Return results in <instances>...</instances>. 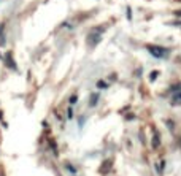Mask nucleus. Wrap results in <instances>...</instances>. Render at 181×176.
<instances>
[{
  "mask_svg": "<svg viewBox=\"0 0 181 176\" xmlns=\"http://www.w3.org/2000/svg\"><path fill=\"white\" fill-rule=\"evenodd\" d=\"M148 51L153 54V57H156V59H164V57L169 54V49L162 48V46H148Z\"/></svg>",
  "mask_w": 181,
  "mask_h": 176,
  "instance_id": "1",
  "label": "nucleus"
},
{
  "mask_svg": "<svg viewBox=\"0 0 181 176\" xmlns=\"http://www.w3.org/2000/svg\"><path fill=\"white\" fill-rule=\"evenodd\" d=\"M159 143H160V138H159V133L156 132V133H154V137H153V148H154V149L159 146Z\"/></svg>",
  "mask_w": 181,
  "mask_h": 176,
  "instance_id": "2",
  "label": "nucleus"
},
{
  "mask_svg": "<svg viewBox=\"0 0 181 176\" xmlns=\"http://www.w3.org/2000/svg\"><path fill=\"white\" fill-rule=\"evenodd\" d=\"M172 103H173V105L181 103V92H176L175 95H172Z\"/></svg>",
  "mask_w": 181,
  "mask_h": 176,
  "instance_id": "3",
  "label": "nucleus"
},
{
  "mask_svg": "<svg viewBox=\"0 0 181 176\" xmlns=\"http://www.w3.org/2000/svg\"><path fill=\"white\" fill-rule=\"evenodd\" d=\"M97 100H99V94H92V95H91V100H89V105L94 106V105L97 103Z\"/></svg>",
  "mask_w": 181,
  "mask_h": 176,
  "instance_id": "4",
  "label": "nucleus"
},
{
  "mask_svg": "<svg viewBox=\"0 0 181 176\" xmlns=\"http://www.w3.org/2000/svg\"><path fill=\"white\" fill-rule=\"evenodd\" d=\"M65 168H67V170H68V171H70V173H72V175H75V173H76V171H75V168H73V167H72V165H70V164H67V165H65Z\"/></svg>",
  "mask_w": 181,
  "mask_h": 176,
  "instance_id": "5",
  "label": "nucleus"
},
{
  "mask_svg": "<svg viewBox=\"0 0 181 176\" xmlns=\"http://www.w3.org/2000/svg\"><path fill=\"white\" fill-rule=\"evenodd\" d=\"M99 87L100 89H105V87H108V84H106L105 81H99Z\"/></svg>",
  "mask_w": 181,
  "mask_h": 176,
  "instance_id": "6",
  "label": "nucleus"
},
{
  "mask_svg": "<svg viewBox=\"0 0 181 176\" xmlns=\"http://www.w3.org/2000/svg\"><path fill=\"white\" fill-rule=\"evenodd\" d=\"M67 116H68L70 119H72V117H73V108H72V106H70L68 110H67Z\"/></svg>",
  "mask_w": 181,
  "mask_h": 176,
  "instance_id": "7",
  "label": "nucleus"
},
{
  "mask_svg": "<svg viewBox=\"0 0 181 176\" xmlns=\"http://www.w3.org/2000/svg\"><path fill=\"white\" fill-rule=\"evenodd\" d=\"M157 75H159V72H153V73H151V76H149V79H151V81H154V79L157 78Z\"/></svg>",
  "mask_w": 181,
  "mask_h": 176,
  "instance_id": "8",
  "label": "nucleus"
},
{
  "mask_svg": "<svg viewBox=\"0 0 181 176\" xmlns=\"http://www.w3.org/2000/svg\"><path fill=\"white\" fill-rule=\"evenodd\" d=\"M76 100H78V97H76V95H73L72 99H70V103H72V105H73V103H76Z\"/></svg>",
  "mask_w": 181,
  "mask_h": 176,
  "instance_id": "9",
  "label": "nucleus"
},
{
  "mask_svg": "<svg viewBox=\"0 0 181 176\" xmlns=\"http://www.w3.org/2000/svg\"><path fill=\"white\" fill-rule=\"evenodd\" d=\"M178 89H181V84H176V86L172 87V90H178Z\"/></svg>",
  "mask_w": 181,
  "mask_h": 176,
  "instance_id": "10",
  "label": "nucleus"
},
{
  "mask_svg": "<svg viewBox=\"0 0 181 176\" xmlns=\"http://www.w3.org/2000/svg\"><path fill=\"white\" fill-rule=\"evenodd\" d=\"M175 14H176V16H181V11H176Z\"/></svg>",
  "mask_w": 181,
  "mask_h": 176,
  "instance_id": "11",
  "label": "nucleus"
},
{
  "mask_svg": "<svg viewBox=\"0 0 181 176\" xmlns=\"http://www.w3.org/2000/svg\"><path fill=\"white\" fill-rule=\"evenodd\" d=\"M0 119H2V113H0Z\"/></svg>",
  "mask_w": 181,
  "mask_h": 176,
  "instance_id": "12",
  "label": "nucleus"
}]
</instances>
